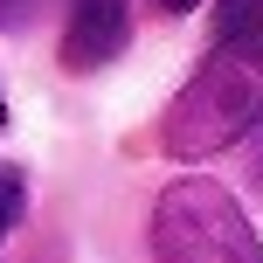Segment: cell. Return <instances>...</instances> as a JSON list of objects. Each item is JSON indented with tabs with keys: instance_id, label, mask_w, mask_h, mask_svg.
Instances as JSON below:
<instances>
[{
	"instance_id": "obj_6",
	"label": "cell",
	"mask_w": 263,
	"mask_h": 263,
	"mask_svg": "<svg viewBox=\"0 0 263 263\" xmlns=\"http://www.w3.org/2000/svg\"><path fill=\"white\" fill-rule=\"evenodd\" d=\"M153 7H159V14H194L201 0H153Z\"/></svg>"
},
{
	"instance_id": "obj_1",
	"label": "cell",
	"mask_w": 263,
	"mask_h": 263,
	"mask_svg": "<svg viewBox=\"0 0 263 263\" xmlns=\"http://www.w3.org/2000/svg\"><path fill=\"white\" fill-rule=\"evenodd\" d=\"M263 125V0H215V55L173 97L159 145L173 159H208Z\"/></svg>"
},
{
	"instance_id": "obj_7",
	"label": "cell",
	"mask_w": 263,
	"mask_h": 263,
	"mask_svg": "<svg viewBox=\"0 0 263 263\" xmlns=\"http://www.w3.org/2000/svg\"><path fill=\"white\" fill-rule=\"evenodd\" d=\"M0 125H7V104H0Z\"/></svg>"
},
{
	"instance_id": "obj_3",
	"label": "cell",
	"mask_w": 263,
	"mask_h": 263,
	"mask_svg": "<svg viewBox=\"0 0 263 263\" xmlns=\"http://www.w3.org/2000/svg\"><path fill=\"white\" fill-rule=\"evenodd\" d=\"M125 42H132L125 0H77L69 28H63V69H104V63H118Z\"/></svg>"
},
{
	"instance_id": "obj_2",
	"label": "cell",
	"mask_w": 263,
	"mask_h": 263,
	"mask_svg": "<svg viewBox=\"0 0 263 263\" xmlns=\"http://www.w3.org/2000/svg\"><path fill=\"white\" fill-rule=\"evenodd\" d=\"M153 263H263V242L236 194L215 180H173L153 201Z\"/></svg>"
},
{
	"instance_id": "obj_5",
	"label": "cell",
	"mask_w": 263,
	"mask_h": 263,
	"mask_svg": "<svg viewBox=\"0 0 263 263\" xmlns=\"http://www.w3.org/2000/svg\"><path fill=\"white\" fill-rule=\"evenodd\" d=\"M35 14V0H0V28H14V21H28Z\"/></svg>"
},
{
	"instance_id": "obj_4",
	"label": "cell",
	"mask_w": 263,
	"mask_h": 263,
	"mask_svg": "<svg viewBox=\"0 0 263 263\" xmlns=\"http://www.w3.org/2000/svg\"><path fill=\"white\" fill-rule=\"evenodd\" d=\"M21 201H28V180L14 166H0V242H7V229L21 222Z\"/></svg>"
}]
</instances>
